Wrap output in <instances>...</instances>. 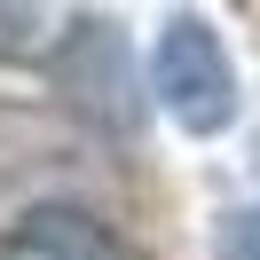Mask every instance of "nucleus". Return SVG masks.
I'll list each match as a JSON object with an SVG mask.
<instances>
[{
  "label": "nucleus",
  "mask_w": 260,
  "mask_h": 260,
  "mask_svg": "<svg viewBox=\"0 0 260 260\" xmlns=\"http://www.w3.org/2000/svg\"><path fill=\"white\" fill-rule=\"evenodd\" d=\"M150 95L181 134H221L237 118V71L205 16H174L150 48Z\"/></svg>",
  "instance_id": "f257e3e1"
},
{
  "label": "nucleus",
  "mask_w": 260,
  "mask_h": 260,
  "mask_svg": "<svg viewBox=\"0 0 260 260\" xmlns=\"http://www.w3.org/2000/svg\"><path fill=\"white\" fill-rule=\"evenodd\" d=\"M0 260H126L118 237L79 205H32L8 237H0Z\"/></svg>",
  "instance_id": "f03ea898"
},
{
  "label": "nucleus",
  "mask_w": 260,
  "mask_h": 260,
  "mask_svg": "<svg viewBox=\"0 0 260 260\" xmlns=\"http://www.w3.org/2000/svg\"><path fill=\"white\" fill-rule=\"evenodd\" d=\"M221 260H260V213H229L221 221Z\"/></svg>",
  "instance_id": "7ed1b4c3"
}]
</instances>
